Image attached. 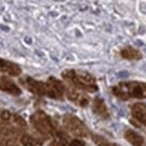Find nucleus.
<instances>
[{"mask_svg": "<svg viewBox=\"0 0 146 146\" xmlns=\"http://www.w3.org/2000/svg\"><path fill=\"white\" fill-rule=\"evenodd\" d=\"M62 78L78 90L86 92H96L98 90L96 78L86 71L69 69L62 72Z\"/></svg>", "mask_w": 146, "mask_h": 146, "instance_id": "nucleus-1", "label": "nucleus"}, {"mask_svg": "<svg viewBox=\"0 0 146 146\" xmlns=\"http://www.w3.org/2000/svg\"><path fill=\"white\" fill-rule=\"evenodd\" d=\"M113 96L121 100H128L131 98L135 99H145L146 98V82L141 81H126L120 82L111 88Z\"/></svg>", "mask_w": 146, "mask_h": 146, "instance_id": "nucleus-2", "label": "nucleus"}, {"mask_svg": "<svg viewBox=\"0 0 146 146\" xmlns=\"http://www.w3.org/2000/svg\"><path fill=\"white\" fill-rule=\"evenodd\" d=\"M31 123L33 127L42 135L47 136L54 133V125L51 117L43 110H37L32 115Z\"/></svg>", "mask_w": 146, "mask_h": 146, "instance_id": "nucleus-3", "label": "nucleus"}, {"mask_svg": "<svg viewBox=\"0 0 146 146\" xmlns=\"http://www.w3.org/2000/svg\"><path fill=\"white\" fill-rule=\"evenodd\" d=\"M63 126L70 134L76 137H86L89 134V129L84 125V123L73 115L63 116Z\"/></svg>", "mask_w": 146, "mask_h": 146, "instance_id": "nucleus-4", "label": "nucleus"}, {"mask_svg": "<svg viewBox=\"0 0 146 146\" xmlns=\"http://www.w3.org/2000/svg\"><path fill=\"white\" fill-rule=\"evenodd\" d=\"M45 83H46V96L47 97L52 99H56V100L63 99L65 94V84L62 81H60L54 76H50Z\"/></svg>", "mask_w": 146, "mask_h": 146, "instance_id": "nucleus-5", "label": "nucleus"}, {"mask_svg": "<svg viewBox=\"0 0 146 146\" xmlns=\"http://www.w3.org/2000/svg\"><path fill=\"white\" fill-rule=\"evenodd\" d=\"M65 96L70 101L76 104L80 107H87L90 101L89 97L86 93H83V91L78 90L73 87H65Z\"/></svg>", "mask_w": 146, "mask_h": 146, "instance_id": "nucleus-6", "label": "nucleus"}, {"mask_svg": "<svg viewBox=\"0 0 146 146\" xmlns=\"http://www.w3.org/2000/svg\"><path fill=\"white\" fill-rule=\"evenodd\" d=\"M23 84L25 86V88L31 92H33L34 94L37 96H46V83L35 80L33 78H25L24 80H21Z\"/></svg>", "mask_w": 146, "mask_h": 146, "instance_id": "nucleus-7", "label": "nucleus"}, {"mask_svg": "<svg viewBox=\"0 0 146 146\" xmlns=\"http://www.w3.org/2000/svg\"><path fill=\"white\" fill-rule=\"evenodd\" d=\"M0 90L8 92L13 96H19L21 93V89L8 76L0 75Z\"/></svg>", "mask_w": 146, "mask_h": 146, "instance_id": "nucleus-8", "label": "nucleus"}, {"mask_svg": "<svg viewBox=\"0 0 146 146\" xmlns=\"http://www.w3.org/2000/svg\"><path fill=\"white\" fill-rule=\"evenodd\" d=\"M0 72L11 75V76H18L21 74V69L18 64H16L14 62L0 58Z\"/></svg>", "mask_w": 146, "mask_h": 146, "instance_id": "nucleus-9", "label": "nucleus"}, {"mask_svg": "<svg viewBox=\"0 0 146 146\" xmlns=\"http://www.w3.org/2000/svg\"><path fill=\"white\" fill-rule=\"evenodd\" d=\"M131 115L134 119L142 125H146V104L143 102H136L131 106Z\"/></svg>", "mask_w": 146, "mask_h": 146, "instance_id": "nucleus-10", "label": "nucleus"}, {"mask_svg": "<svg viewBox=\"0 0 146 146\" xmlns=\"http://www.w3.org/2000/svg\"><path fill=\"white\" fill-rule=\"evenodd\" d=\"M92 110L96 115H98L99 117L104 118V119H107L109 118V111L108 108L105 104V101L101 99V98H94L93 99V102H92Z\"/></svg>", "mask_w": 146, "mask_h": 146, "instance_id": "nucleus-11", "label": "nucleus"}, {"mask_svg": "<svg viewBox=\"0 0 146 146\" xmlns=\"http://www.w3.org/2000/svg\"><path fill=\"white\" fill-rule=\"evenodd\" d=\"M124 136H125V139L133 146L144 145V137H143L142 135H139L138 133L131 130V129H127V130L125 131Z\"/></svg>", "mask_w": 146, "mask_h": 146, "instance_id": "nucleus-12", "label": "nucleus"}, {"mask_svg": "<svg viewBox=\"0 0 146 146\" xmlns=\"http://www.w3.org/2000/svg\"><path fill=\"white\" fill-rule=\"evenodd\" d=\"M120 56L125 60H130V61H133V60L137 61V60H141L143 57L141 51H138L137 48H135L133 46H126V47L121 48Z\"/></svg>", "mask_w": 146, "mask_h": 146, "instance_id": "nucleus-13", "label": "nucleus"}, {"mask_svg": "<svg viewBox=\"0 0 146 146\" xmlns=\"http://www.w3.org/2000/svg\"><path fill=\"white\" fill-rule=\"evenodd\" d=\"M48 146H71L70 145V141H68V136L58 133L57 134V138L53 139Z\"/></svg>", "mask_w": 146, "mask_h": 146, "instance_id": "nucleus-14", "label": "nucleus"}, {"mask_svg": "<svg viewBox=\"0 0 146 146\" xmlns=\"http://www.w3.org/2000/svg\"><path fill=\"white\" fill-rule=\"evenodd\" d=\"M92 139H93V142L96 143L97 146H119L118 144L111 143L108 139H106L105 137L99 136V135H92Z\"/></svg>", "mask_w": 146, "mask_h": 146, "instance_id": "nucleus-15", "label": "nucleus"}, {"mask_svg": "<svg viewBox=\"0 0 146 146\" xmlns=\"http://www.w3.org/2000/svg\"><path fill=\"white\" fill-rule=\"evenodd\" d=\"M10 121H11V124H13L14 126H16V127H18V128L27 127V124H26L25 119H24L21 116L17 115V113H13V115H11V119H10Z\"/></svg>", "mask_w": 146, "mask_h": 146, "instance_id": "nucleus-16", "label": "nucleus"}, {"mask_svg": "<svg viewBox=\"0 0 146 146\" xmlns=\"http://www.w3.org/2000/svg\"><path fill=\"white\" fill-rule=\"evenodd\" d=\"M11 115H13V113H11L9 110L0 109V124L5 125V124H7L8 121H10Z\"/></svg>", "mask_w": 146, "mask_h": 146, "instance_id": "nucleus-17", "label": "nucleus"}, {"mask_svg": "<svg viewBox=\"0 0 146 146\" xmlns=\"http://www.w3.org/2000/svg\"><path fill=\"white\" fill-rule=\"evenodd\" d=\"M20 143L23 146H36V141L29 135H23L20 137Z\"/></svg>", "mask_w": 146, "mask_h": 146, "instance_id": "nucleus-18", "label": "nucleus"}, {"mask_svg": "<svg viewBox=\"0 0 146 146\" xmlns=\"http://www.w3.org/2000/svg\"><path fill=\"white\" fill-rule=\"evenodd\" d=\"M70 145L71 146H86V143L81 139H78V138H74L70 141Z\"/></svg>", "mask_w": 146, "mask_h": 146, "instance_id": "nucleus-19", "label": "nucleus"}, {"mask_svg": "<svg viewBox=\"0 0 146 146\" xmlns=\"http://www.w3.org/2000/svg\"><path fill=\"white\" fill-rule=\"evenodd\" d=\"M0 146H6V141L0 137Z\"/></svg>", "mask_w": 146, "mask_h": 146, "instance_id": "nucleus-20", "label": "nucleus"}]
</instances>
